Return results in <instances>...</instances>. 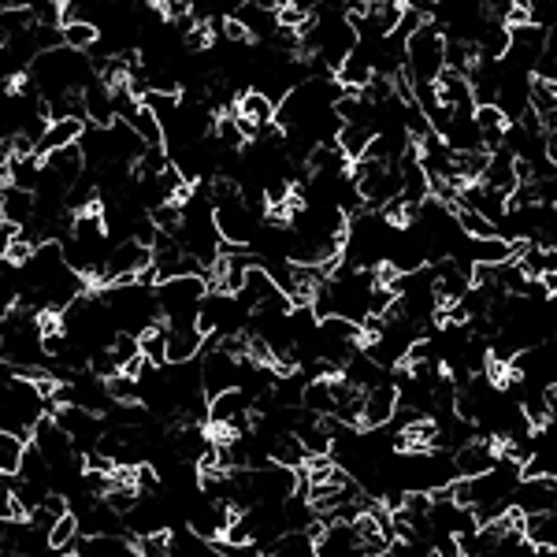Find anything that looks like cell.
Segmentation results:
<instances>
[{
	"label": "cell",
	"mask_w": 557,
	"mask_h": 557,
	"mask_svg": "<svg viewBox=\"0 0 557 557\" xmlns=\"http://www.w3.org/2000/svg\"><path fill=\"white\" fill-rule=\"evenodd\" d=\"M82 130H86V119H49L45 130H41L38 145H34V153L45 156L56 153V149H67V145H78Z\"/></svg>",
	"instance_id": "cell-10"
},
{
	"label": "cell",
	"mask_w": 557,
	"mask_h": 557,
	"mask_svg": "<svg viewBox=\"0 0 557 557\" xmlns=\"http://www.w3.org/2000/svg\"><path fill=\"white\" fill-rule=\"evenodd\" d=\"M498 465V442L494 439H468L465 446H457L454 468L457 476H487L491 468Z\"/></svg>",
	"instance_id": "cell-8"
},
{
	"label": "cell",
	"mask_w": 557,
	"mask_h": 557,
	"mask_svg": "<svg viewBox=\"0 0 557 557\" xmlns=\"http://www.w3.org/2000/svg\"><path fill=\"white\" fill-rule=\"evenodd\" d=\"M405 82L409 86H424V82H439L446 71V34L439 23H420L405 38Z\"/></svg>",
	"instance_id": "cell-1"
},
{
	"label": "cell",
	"mask_w": 557,
	"mask_h": 557,
	"mask_svg": "<svg viewBox=\"0 0 557 557\" xmlns=\"http://www.w3.org/2000/svg\"><path fill=\"white\" fill-rule=\"evenodd\" d=\"M524 539H528L535 550H550V554L557 557V509L528 513V520H524Z\"/></svg>",
	"instance_id": "cell-13"
},
{
	"label": "cell",
	"mask_w": 557,
	"mask_h": 557,
	"mask_svg": "<svg viewBox=\"0 0 557 557\" xmlns=\"http://www.w3.org/2000/svg\"><path fill=\"white\" fill-rule=\"evenodd\" d=\"M513 164H517V156L509 153L506 145H502V149H494L480 182L487 186V190H494V194L509 197L513 190H517V168H513Z\"/></svg>",
	"instance_id": "cell-9"
},
{
	"label": "cell",
	"mask_w": 557,
	"mask_h": 557,
	"mask_svg": "<svg viewBox=\"0 0 557 557\" xmlns=\"http://www.w3.org/2000/svg\"><path fill=\"white\" fill-rule=\"evenodd\" d=\"M316 557H368V554H364L353 524L335 520V524H327V528L316 532Z\"/></svg>",
	"instance_id": "cell-7"
},
{
	"label": "cell",
	"mask_w": 557,
	"mask_h": 557,
	"mask_svg": "<svg viewBox=\"0 0 557 557\" xmlns=\"http://www.w3.org/2000/svg\"><path fill=\"white\" fill-rule=\"evenodd\" d=\"M205 342V331L197 324H164V357H168V364L197 361Z\"/></svg>",
	"instance_id": "cell-5"
},
{
	"label": "cell",
	"mask_w": 557,
	"mask_h": 557,
	"mask_svg": "<svg viewBox=\"0 0 557 557\" xmlns=\"http://www.w3.org/2000/svg\"><path fill=\"white\" fill-rule=\"evenodd\" d=\"M60 38H64V45H71V49H90L93 41H97V26L90 23H64L60 26Z\"/></svg>",
	"instance_id": "cell-21"
},
{
	"label": "cell",
	"mask_w": 557,
	"mask_h": 557,
	"mask_svg": "<svg viewBox=\"0 0 557 557\" xmlns=\"http://www.w3.org/2000/svg\"><path fill=\"white\" fill-rule=\"evenodd\" d=\"M439 101L446 104V108H476V97H472V82H468V75H461V71H442L439 75Z\"/></svg>",
	"instance_id": "cell-14"
},
{
	"label": "cell",
	"mask_w": 557,
	"mask_h": 557,
	"mask_svg": "<svg viewBox=\"0 0 557 557\" xmlns=\"http://www.w3.org/2000/svg\"><path fill=\"white\" fill-rule=\"evenodd\" d=\"M268 557H316L312 532H286L268 546Z\"/></svg>",
	"instance_id": "cell-16"
},
{
	"label": "cell",
	"mask_w": 557,
	"mask_h": 557,
	"mask_svg": "<svg viewBox=\"0 0 557 557\" xmlns=\"http://www.w3.org/2000/svg\"><path fill=\"white\" fill-rule=\"evenodd\" d=\"M376 557H387V554H376Z\"/></svg>",
	"instance_id": "cell-25"
},
{
	"label": "cell",
	"mask_w": 557,
	"mask_h": 557,
	"mask_svg": "<svg viewBox=\"0 0 557 557\" xmlns=\"http://www.w3.org/2000/svg\"><path fill=\"white\" fill-rule=\"evenodd\" d=\"M398 413V387L394 383H376V387L364 390V402H361V416H357V428L361 431H376L387 428L390 420Z\"/></svg>",
	"instance_id": "cell-4"
},
{
	"label": "cell",
	"mask_w": 557,
	"mask_h": 557,
	"mask_svg": "<svg viewBox=\"0 0 557 557\" xmlns=\"http://www.w3.org/2000/svg\"><path fill=\"white\" fill-rule=\"evenodd\" d=\"M34 208H38V197L30 194V190L4 186V194H0V220H8L12 227L23 231L26 223L34 220Z\"/></svg>",
	"instance_id": "cell-12"
},
{
	"label": "cell",
	"mask_w": 557,
	"mask_h": 557,
	"mask_svg": "<svg viewBox=\"0 0 557 557\" xmlns=\"http://www.w3.org/2000/svg\"><path fill=\"white\" fill-rule=\"evenodd\" d=\"M268 454H272L275 465H283V468H294L298 472L301 465H305V446H301V439L294 435V431H279L272 439V446H268Z\"/></svg>",
	"instance_id": "cell-15"
},
{
	"label": "cell",
	"mask_w": 557,
	"mask_h": 557,
	"mask_svg": "<svg viewBox=\"0 0 557 557\" xmlns=\"http://www.w3.org/2000/svg\"><path fill=\"white\" fill-rule=\"evenodd\" d=\"M472 119H476V130H480V142H483L487 153H494V149H502V145H506L509 119L498 104H476V116Z\"/></svg>",
	"instance_id": "cell-11"
},
{
	"label": "cell",
	"mask_w": 557,
	"mask_h": 557,
	"mask_svg": "<svg viewBox=\"0 0 557 557\" xmlns=\"http://www.w3.org/2000/svg\"><path fill=\"white\" fill-rule=\"evenodd\" d=\"M539 283H543L546 298H550V294H557V272H543V275H539Z\"/></svg>",
	"instance_id": "cell-23"
},
{
	"label": "cell",
	"mask_w": 557,
	"mask_h": 557,
	"mask_svg": "<svg viewBox=\"0 0 557 557\" xmlns=\"http://www.w3.org/2000/svg\"><path fill=\"white\" fill-rule=\"evenodd\" d=\"M15 234H19V227H12L8 220H0V257L8 253V246L15 242Z\"/></svg>",
	"instance_id": "cell-22"
},
{
	"label": "cell",
	"mask_w": 557,
	"mask_h": 557,
	"mask_svg": "<svg viewBox=\"0 0 557 557\" xmlns=\"http://www.w3.org/2000/svg\"><path fill=\"white\" fill-rule=\"evenodd\" d=\"M368 8H402L405 0H364Z\"/></svg>",
	"instance_id": "cell-24"
},
{
	"label": "cell",
	"mask_w": 557,
	"mask_h": 557,
	"mask_svg": "<svg viewBox=\"0 0 557 557\" xmlns=\"http://www.w3.org/2000/svg\"><path fill=\"white\" fill-rule=\"evenodd\" d=\"M242 368H246V357H234L223 346L208 350V357L201 361V390H205V398L220 394V390L242 387Z\"/></svg>",
	"instance_id": "cell-3"
},
{
	"label": "cell",
	"mask_w": 557,
	"mask_h": 557,
	"mask_svg": "<svg viewBox=\"0 0 557 557\" xmlns=\"http://www.w3.org/2000/svg\"><path fill=\"white\" fill-rule=\"evenodd\" d=\"M275 12H279V8H268V4H260V0H242L231 12V19L246 30L249 41H272V34L279 30V15Z\"/></svg>",
	"instance_id": "cell-6"
},
{
	"label": "cell",
	"mask_w": 557,
	"mask_h": 557,
	"mask_svg": "<svg viewBox=\"0 0 557 557\" xmlns=\"http://www.w3.org/2000/svg\"><path fill=\"white\" fill-rule=\"evenodd\" d=\"M454 220L468 238H491V234H498V223L487 220L483 212H476V208L468 205H454Z\"/></svg>",
	"instance_id": "cell-18"
},
{
	"label": "cell",
	"mask_w": 557,
	"mask_h": 557,
	"mask_svg": "<svg viewBox=\"0 0 557 557\" xmlns=\"http://www.w3.org/2000/svg\"><path fill=\"white\" fill-rule=\"evenodd\" d=\"M127 123L138 130V138H142L145 145H164V130H160V119H156V112L145 101L138 104V112H134Z\"/></svg>",
	"instance_id": "cell-19"
},
{
	"label": "cell",
	"mask_w": 557,
	"mask_h": 557,
	"mask_svg": "<svg viewBox=\"0 0 557 557\" xmlns=\"http://www.w3.org/2000/svg\"><path fill=\"white\" fill-rule=\"evenodd\" d=\"M78 532H82V528H78V513H71V509H67L64 517H56V524L49 528V546H52V550H64V546L75 543Z\"/></svg>",
	"instance_id": "cell-20"
},
{
	"label": "cell",
	"mask_w": 557,
	"mask_h": 557,
	"mask_svg": "<svg viewBox=\"0 0 557 557\" xmlns=\"http://www.w3.org/2000/svg\"><path fill=\"white\" fill-rule=\"evenodd\" d=\"M23 454H26L23 435H15V431H0V476L15 480V472H19V465H23Z\"/></svg>",
	"instance_id": "cell-17"
},
{
	"label": "cell",
	"mask_w": 557,
	"mask_h": 557,
	"mask_svg": "<svg viewBox=\"0 0 557 557\" xmlns=\"http://www.w3.org/2000/svg\"><path fill=\"white\" fill-rule=\"evenodd\" d=\"M156 305H160V320L164 324H197L201 301L212 290L205 275H175L156 283Z\"/></svg>",
	"instance_id": "cell-2"
}]
</instances>
